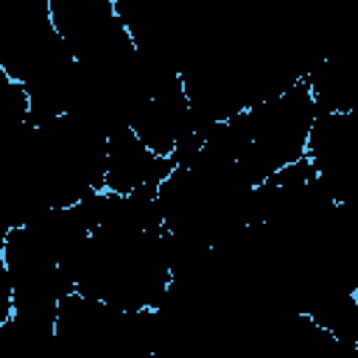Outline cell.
I'll use <instances>...</instances> for the list:
<instances>
[{
  "label": "cell",
  "instance_id": "1",
  "mask_svg": "<svg viewBox=\"0 0 358 358\" xmlns=\"http://www.w3.org/2000/svg\"><path fill=\"white\" fill-rule=\"evenodd\" d=\"M173 171L171 157L154 154L131 126H120L106 137V168L103 187L112 193H131L137 187H159Z\"/></svg>",
  "mask_w": 358,
  "mask_h": 358
}]
</instances>
